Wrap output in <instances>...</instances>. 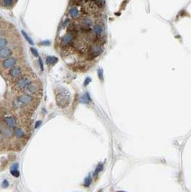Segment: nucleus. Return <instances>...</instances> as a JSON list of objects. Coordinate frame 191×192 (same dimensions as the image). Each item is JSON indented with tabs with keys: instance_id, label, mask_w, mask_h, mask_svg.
<instances>
[{
	"instance_id": "3",
	"label": "nucleus",
	"mask_w": 191,
	"mask_h": 192,
	"mask_svg": "<svg viewBox=\"0 0 191 192\" xmlns=\"http://www.w3.org/2000/svg\"><path fill=\"white\" fill-rule=\"evenodd\" d=\"M33 81V78L30 76H24L17 80L16 83L13 86V88L17 91H23V89L26 87L27 85Z\"/></svg>"
},
{
	"instance_id": "8",
	"label": "nucleus",
	"mask_w": 191,
	"mask_h": 192,
	"mask_svg": "<svg viewBox=\"0 0 191 192\" xmlns=\"http://www.w3.org/2000/svg\"><path fill=\"white\" fill-rule=\"evenodd\" d=\"M4 121L6 123L7 126L8 128H11L12 130H14L15 128H17V119L13 116H7L4 117Z\"/></svg>"
},
{
	"instance_id": "18",
	"label": "nucleus",
	"mask_w": 191,
	"mask_h": 192,
	"mask_svg": "<svg viewBox=\"0 0 191 192\" xmlns=\"http://www.w3.org/2000/svg\"><path fill=\"white\" fill-rule=\"evenodd\" d=\"M11 173L13 175V176H16V177L19 176V175H20L19 172H18V171H17V169L12 170V171H11Z\"/></svg>"
},
{
	"instance_id": "2",
	"label": "nucleus",
	"mask_w": 191,
	"mask_h": 192,
	"mask_svg": "<svg viewBox=\"0 0 191 192\" xmlns=\"http://www.w3.org/2000/svg\"><path fill=\"white\" fill-rule=\"evenodd\" d=\"M34 97L31 95L23 93L17 96L16 99V104L19 107H25L33 104L34 103Z\"/></svg>"
},
{
	"instance_id": "11",
	"label": "nucleus",
	"mask_w": 191,
	"mask_h": 192,
	"mask_svg": "<svg viewBox=\"0 0 191 192\" xmlns=\"http://www.w3.org/2000/svg\"><path fill=\"white\" fill-rule=\"evenodd\" d=\"M14 135L15 138H17V139H22L26 135V133L24 130H22V128H16L14 130Z\"/></svg>"
},
{
	"instance_id": "20",
	"label": "nucleus",
	"mask_w": 191,
	"mask_h": 192,
	"mask_svg": "<svg viewBox=\"0 0 191 192\" xmlns=\"http://www.w3.org/2000/svg\"><path fill=\"white\" fill-rule=\"evenodd\" d=\"M40 44H41V45H45V46H49V45L50 44V43L49 41H44V42H43V43H40Z\"/></svg>"
},
{
	"instance_id": "9",
	"label": "nucleus",
	"mask_w": 191,
	"mask_h": 192,
	"mask_svg": "<svg viewBox=\"0 0 191 192\" xmlns=\"http://www.w3.org/2000/svg\"><path fill=\"white\" fill-rule=\"evenodd\" d=\"M14 134V130L8 127H2L0 128V135L3 138H9Z\"/></svg>"
},
{
	"instance_id": "12",
	"label": "nucleus",
	"mask_w": 191,
	"mask_h": 192,
	"mask_svg": "<svg viewBox=\"0 0 191 192\" xmlns=\"http://www.w3.org/2000/svg\"><path fill=\"white\" fill-rule=\"evenodd\" d=\"M58 61V58L55 56H48L46 58V63L48 65H54Z\"/></svg>"
},
{
	"instance_id": "17",
	"label": "nucleus",
	"mask_w": 191,
	"mask_h": 192,
	"mask_svg": "<svg viewBox=\"0 0 191 192\" xmlns=\"http://www.w3.org/2000/svg\"><path fill=\"white\" fill-rule=\"evenodd\" d=\"M38 61H39V65H40V69H41L42 71H43V70H44V66H43V61H42V58L40 57H39Z\"/></svg>"
},
{
	"instance_id": "13",
	"label": "nucleus",
	"mask_w": 191,
	"mask_h": 192,
	"mask_svg": "<svg viewBox=\"0 0 191 192\" xmlns=\"http://www.w3.org/2000/svg\"><path fill=\"white\" fill-rule=\"evenodd\" d=\"M8 40L5 38H0V49L4 48L7 46Z\"/></svg>"
},
{
	"instance_id": "1",
	"label": "nucleus",
	"mask_w": 191,
	"mask_h": 192,
	"mask_svg": "<svg viewBox=\"0 0 191 192\" xmlns=\"http://www.w3.org/2000/svg\"><path fill=\"white\" fill-rule=\"evenodd\" d=\"M70 93L66 88H59L58 93H56L55 99L58 106L60 108H65L69 105L70 103Z\"/></svg>"
},
{
	"instance_id": "21",
	"label": "nucleus",
	"mask_w": 191,
	"mask_h": 192,
	"mask_svg": "<svg viewBox=\"0 0 191 192\" xmlns=\"http://www.w3.org/2000/svg\"><path fill=\"white\" fill-rule=\"evenodd\" d=\"M0 125H1V119H0Z\"/></svg>"
},
{
	"instance_id": "5",
	"label": "nucleus",
	"mask_w": 191,
	"mask_h": 192,
	"mask_svg": "<svg viewBox=\"0 0 191 192\" xmlns=\"http://www.w3.org/2000/svg\"><path fill=\"white\" fill-rule=\"evenodd\" d=\"M23 69L20 66H14L9 70V75L12 79H19L22 76Z\"/></svg>"
},
{
	"instance_id": "7",
	"label": "nucleus",
	"mask_w": 191,
	"mask_h": 192,
	"mask_svg": "<svg viewBox=\"0 0 191 192\" xmlns=\"http://www.w3.org/2000/svg\"><path fill=\"white\" fill-rule=\"evenodd\" d=\"M74 34L72 33H66L63 38H61L60 43H61L62 46H68V45L71 44L73 41H74Z\"/></svg>"
},
{
	"instance_id": "16",
	"label": "nucleus",
	"mask_w": 191,
	"mask_h": 192,
	"mask_svg": "<svg viewBox=\"0 0 191 192\" xmlns=\"http://www.w3.org/2000/svg\"><path fill=\"white\" fill-rule=\"evenodd\" d=\"M30 51H31L32 53H33V54L34 55V56H35V57H38V56H39V54H38V51H37V50L35 49V48H30Z\"/></svg>"
},
{
	"instance_id": "10",
	"label": "nucleus",
	"mask_w": 191,
	"mask_h": 192,
	"mask_svg": "<svg viewBox=\"0 0 191 192\" xmlns=\"http://www.w3.org/2000/svg\"><path fill=\"white\" fill-rule=\"evenodd\" d=\"M12 53L13 52L11 48H8V47L1 48V49H0V59L5 60L7 58H10Z\"/></svg>"
},
{
	"instance_id": "19",
	"label": "nucleus",
	"mask_w": 191,
	"mask_h": 192,
	"mask_svg": "<svg viewBox=\"0 0 191 192\" xmlns=\"http://www.w3.org/2000/svg\"><path fill=\"white\" fill-rule=\"evenodd\" d=\"M41 123H42V122H41V121H40H40H38V122H36V123H35V128H38V127H39V126H40V125H41Z\"/></svg>"
},
{
	"instance_id": "4",
	"label": "nucleus",
	"mask_w": 191,
	"mask_h": 192,
	"mask_svg": "<svg viewBox=\"0 0 191 192\" xmlns=\"http://www.w3.org/2000/svg\"><path fill=\"white\" fill-rule=\"evenodd\" d=\"M23 91L26 94L31 95V96L38 94L40 93V86L38 83L33 81L23 89Z\"/></svg>"
},
{
	"instance_id": "14",
	"label": "nucleus",
	"mask_w": 191,
	"mask_h": 192,
	"mask_svg": "<svg viewBox=\"0 0 191 192\" xmlns=\"http://www.w3.org/2000/svg\"><path fill=\"white\" fill-rule=\"evenodd\" d=\"M2 3L4 6L7 7H11L12 6L14 5L15 1H10V0H4V1H2Z\"/></svg>"
},
{
	"instance_id": "22",
	"label": "nucleus",
	"mask_w": 191,
	"mask_h": 192,
	"mask_svg": "<svg viewBox=\"0 0 191 192\" xmlns=\"http://www.w3.org/2000/svg\"><path fill=\"white\" fill-rule=\"evenodd\" d=\"M118 192H124V191H118Z\"/></svg>"
},
{
	"instance_id": "6",
	"label": "nucleus",
	"mask_w": 191,
	"mask_h": 192,
	"mask_svg": "<svg viewBox=\"0 0 191 192\" xmlns=\"http://www.w3.org/2000/svg\"><path fill=\"white\" fill-rule=\"evenodd\" d=\"M17 60L14 57H10L7 58V59L3 60L1 63V66L4 69H9V68H12L14 66H16Z\"/></svg>"
},
{
	"instance_id": "15",
	"label": "nucleus",
	"mask_w": 191,
	"mask_h": 192,
	"mask_svg": "<svg viewBox=\"0 0 191 192\" xmlns=\"http://www.w3.org/2000/svg\"><path fill=\"white\" fill-rule=\"evenodd\" d=\"M21 33H22V34L23 35V36L25 37V39H26V41H27L30 45H33V44H34V43H33V41H32L31 38H30V37L27 36V33H25V32L24 30H22Z\"/></svg>"
}]
</instances>
